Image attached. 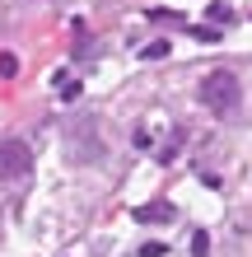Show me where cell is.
Listing matches in <instances>:
<instances>
[{"mask_svg": "<svg viewBox=\"0 0 252 257\" xmlns=\"http://www.w3.org/2000/svg\"><path fill=\"white\" fill-rule=\"evenodd\" d=\"M191 38H201V42H219L224 33H219V28H210V24H201V28H191Z\"/></svg>", "mask_w": 252, "mask_h": 257, "instance_id": "obj_6", "label": "cell"}, {"mask_svg": "<svg viewBox=\"0 0 252 257\" xmlns=\"http://www.w3.org/2000/svg\"><path fill=\"white\" fill-rule=\"evenodd\" d=\"M210 19H224V24H229V19H233V10H229V5H210Z\"/></svg>", "mask_w": 252, "mask_h": 257, "instance_id": "obj_8", "label": "cell"}, {"mask_svg": "<svg viewBox=\"0 0 252 257\" xmlns=\"http://www.w3.org/2000/svg\"><path fill=\"white\" fill-rule=\"evenodd\" d=\"M238 98H243V84H238V75H233V70H210L201 80V103L210 112H219V117L238 108Z\"/></svg>", "mask_w": 252, "mask_h": 257, "instance_id": "obj_1", "label": "cell"}, {"mask_svg": "<svg viewBox=\"0 0 252 257\" xmlns=\"http://www.w3.org/2000/svg\"><path fill=\"white\" fill-rule=\"evenodd\" d=\"M173 215H177V210H173L168 201H150V206H140V210H136V220H145V224H168Z\"/></svg>", "mask_w": 252, "mask_h": 257, "instance_id": "obj_3", "label": "cell"}, {"mask_svg": "<svg viewBox=\"0 0 252 257\" xmlns=\"http://www.w3.org/2000/svg\"><path fill=\"white\" fill-rule=\"evenodd\" d=\"M159 56H168V42H164V38L145 42V61H159Z\"/></svg>", "mask_w": 252, "mask_h": 257, "instance_id": "obj_5", "label": "cell"}, {"mask_svg": "<svg viewBox=\"0 0 252 257\" xmlns=\"http://www.w3.org/2000/svg\"><path fill=\"white\" fill-rule=\"evenodd\" d=\"M19 75V56L14 52H0V80H14Z\"/></svg>", "mask_w": 252, "mask_h": 257, "instance_id": "obj_4", "label": "cell"}, {"mask_svg": "<svg viewBox=\"0 0 252 257\" xmlns=\"http://www.w3.org/2000/svg\"><path fill=\"white\" fill-rule=\"evenodd\" d=\"M191 252H196V257H205V252H210V234H191Z\"/></svg>", "mask_w": 252, "mask_h": 257, "instance_id": "obj_7", "label": "cell"}, {"mask_svg": "<svg viewBox=\"0 0 252 257\" xmlns=\"http://www.w3.org/2000/svg\"><path fill=\"white\" fill-rule=\"evenodd\" d=\"M28 169H33V145H24V141H0V173L24 178Z\"/></svg>", "mask_w": 252, "mask_h": 257, "instance_id": "obj_2", "label": "cell"}]
</instances>
